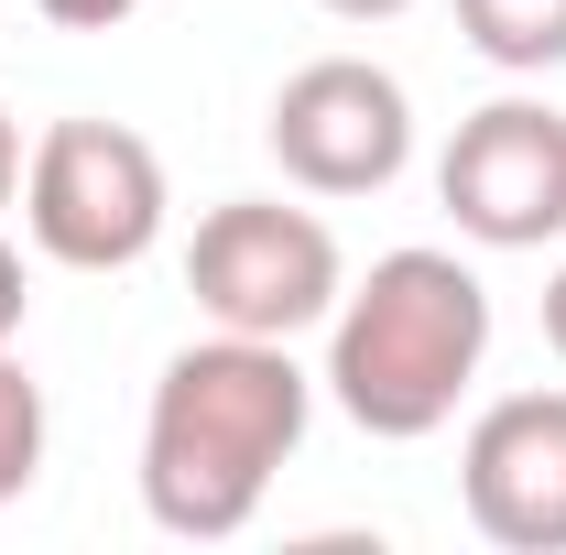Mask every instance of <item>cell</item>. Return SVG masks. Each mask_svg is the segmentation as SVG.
<instances>
[{"instance_id": "cell-6", "label": "cell", "mask_w": 566, "mask_h": 555, "mask_svg": "<svg viewBox=\"0 0 566 555\" xmlns=\"http://www.w3.org/2000/svg\"><path fill=\"white\" fill-rule=\"evenodd\" d=\"M273 164L305 197H381L415 164V98L370 55H316L273 87Z\"/></svg>"}, {"instance_id": "cell-7", "label": "cell", "mask_w": 566, "mask_h": 555, "mask_svg": "<svg viewBox=\"0 0 566 555\" xmlns=\"http://www.w3.org/2000/svg\"><path fill=\"white\" fill-rule=\"evenodd\" d=\"M458 501L501 555H566V392H501L458 436Z\"/></svg>"}, {"instance_id": "cell-12", "label": "cell", "mask_w": 566, "mask_h": 555, "mask_svg": "<svg viewBox=\"0 0 566 555\" xmlns=\"http://www.w3.org/2000/svg\"><path fill=\"white\" fill-rule=\"evenodd\" d=\"M11 197H22V121L0 109V208H11Z\"/></svg>"}, {"instance_id": "cell-1", "label": "cell", "mask_w": 566, "mask_h": 555, "mask_svg": "<svg viewBox=\"0 0 566 555\" xmlns=\"http://www.w3.org/2000/svg\"><path fill=\"white\" fill-rule=\"evenodd\" d=\"M316 381L294 370V338H186L142 415V512L175 545H229L273 501L283 458L305 447Z\"/></svg>"}, {"instance_id": "cell-13", "label": "cell", "mask_w": 566, "mask_h": 555, "mask_svg": "<svg viewBox=\"0 0 566 555\" xmlns=\"http://www.w3.org/2000/svg\"><path fill=\"white\" fill-rule=\"evenodd\" d=\"M316 11H338V22H403L415 0H316Z\"/></svg>"}, {"instance_id": "cell-14", "label": "cell", "mask_w": 566, "mask_h": 555, "mask_svg": "<svg viewBox=\"0 0 566 555\" xmlns=\"http://www.w3.org/2000/svg\"><path fill=\"white\" fill-rule=\"evenodd\" d=\"M545 348H556V359H566V262H556V273H545Z\"/></svg>"}, {"instance_id": "cell-9", "label": "cell", "mask_w": 566, "mask_h": 555, "mask_svg": "<svg viewBox=\"0 0 566 555\" xmlns=\"http://www.w3.org/2000/svg\"><path fill=\"white\" fill-rule=\"evenodd\" d=\"M33 480H44V381L0 348V501H22Z\"/></svg>"}, {"instance_id": "cell-5", "label": "cell", "mask_w": 566, "mask_h": 555, "mask_svg": "<svg viewBox=\"0 0 566 555\" xmlns=\"http://www.w3.org/2000/svg\"><path fill=\"white\" fill-rule=\"evenodd\" d=\"M436 208L480 251H556L566 240V109L556 98H491L436 153Z\"/></svg>"}, {"instance_id": "cell-8", "label": "cell", "mask_w": 566, "mask_h": 555, "mask_svg": "<svg viewBox=\"0 0 566 555\" xmlns=\"http://www.w3.org/2000/svg\"><path fill=\"white\" fill-rule=\"evenodd\" d=\"M458 33H469V55L501 66V76L566 66V0H458Z\"/></svg>"}, {"instance_id": "cell-4", "label": "cell", "mask_w": 566, "mask_h": 555, "mask_svg": "<svg viewBox=\"0 0 566 555\" xmlns=\"http://www.w3.org/2000/svg\"><path fill=\"white\" fill-rule=\"evenodd\" d=\"M22 229L66 273H132L164 240V153L120 121H55L22 153Z\"/></svg>"}, {"instance_id": "cell-11", "label": "cell", "mask_w": 566, "mask_h": 555, "mask_svg": "<svg viewBox=\"0 0 566 555\" xmlns=\"http://www.w3.org/2000/svg\"><path fill=\"white\" fill-rule=\"evenodd\" d=\"M22 305H33V294H22V251L0 240V348L22 338Z\"/></svg>"}, {"instance_id": "cell-2", "label": "cell", "mask_w": 566, "mask_h": 555, "mask_svg": "<svg viewBox=\"0 0 566 555\" xmlns=\"http://www.w3.org/2000/svg\"><path fill=\"white\" fill-rule=\"evenodd\" d=\"M480 359H491V283L458 251H381L327 316V404L381 447H415L458 425Z\"/></svg>"}, {"instance_id": "cell-10", "label": "cell", "mask_w": 566, "mask_h": 555, "mask_svg": "<svg viewBox=\"0 0 566 555\" xmlns=\"http://www.w3.org/2000/svg\"><path fill=\"white\" fill-rule=\"evenodd\" d=\"M33 11H44L55 33H109V22H132L142 0H33Z\"/></svg>"}, {"instance_id": "cell-3", "label": "cell", "mask_w": 566, "mask_h": 555, "mask_svg": "<svg viewBox=\"0 0 566 555\" xmlns=\"http://www.w3.org/2000/svg\"><path fill=\"white\" fill-rule=\"evenodd\" d=\"M186 294L197 316L229 338H305L338 316L349 262H338V229L316 208H283V197H229L197 218L186 240Z\"/></svg>"}]
</instances>
